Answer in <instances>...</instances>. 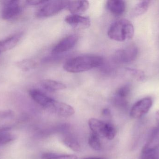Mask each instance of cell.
Instances as JSON below:
<instances>
[{
    "label": "cell",
    "mask_w": 159,
    "mask_h": 159,
    "mask_svg": "<svg viewBox=\"0 0 159 159\" xmlns=\"http://www.w3.org/2000/svg\"><path fill=\"white\" fill-rule=\"evenodd\" d=\"M104 61L103 57L97 55L77 56L68 60L64 63L63 68L70 73L82 72L101 66Z\"/></svg>",
    "instance_id": "obj_1"
},
{
    "label": "cell",
    "mask_w": 159,
    "mask_h": 159,
    "mask_svg": "<svg viewBox=\"0 0 159 159\" xmlns=\"http://www.w3.org/2000/svg\"><path fill=\"white\" fill-rule=\"evenodd\" d=\"M134 34L132 23L125 19L118 20L113 22L109 28L107 35L112 40L123 42L131 39Z\"/></svg>",
    "instance_id": "obj_2"
},
{
    "label": "cell",
    "mask_w": 159,
    "mask_h": 159,
    "mask_svg": "<svg viewBox=\"0 0 159 159\" xmlns=\"http://www.w3.org/2000/svg\"><path fill=\"white\" fill-rule=\"evenodd\" d=\"M68 3V1H48L37 11L36 16L38 18H45L56 15L67 7Z\"/></svg>",
    "instance_id": "obj_3"
},
{
    "label": "cell",
    "mask_w": 159,
    "mask_h": 159,
    "mask_svg": "<svg viewBox=\"0 0 159 159\" xmlns=\"http://www.w3.org/2000/svg\"><path fill=\"white\" fill-rule=\"evenodd\" d=\"M138 54V49L136 46H129L117 50L113 56V60L117 63H129L136 58Z\"/></svg>",
    "instance_id": "obj_4"
},
{
    "label": "cell",
    "mask_w": 159,
    "mask_h": 159,
    "mask_svg": "<svg viewBox=\"0 0 159 159\" xmlns=\"http://www.w3.org/2000/svg\"><path fill=\"white\" fill-rule=\"evenodd\" d=\"M22 11V7L19 1L9 0L3 1V7L2 11L3 19L10 20L18 16Z\"/></svg>",
    "instance_id": "obj_5"
},
{
    "label": "cell",
    "mask_w": 159,
    "mask_h": 159,
    "mask_svg": "<svg viewBox=\"0 0 159 159\" xmlns=\"http://www.w3.org/2000/svg\"><path fill=\"white\" fill-rule=\"evenodd\" d=\"M153 104L152 99L149 97L141 99L135 103L131 109L130 115L133 118L142 117L148 113Z\"/></svg>",
    "instance_id": "obj_6"
},
{
    "label": "cell",
    "mask_w": 159,
    "mask_h": 159,
    "mask_svg": "<svg viewBox=\"0 0 159 159\" xmlns=\"http://www.w3.org/2000/svg\"><path fill=\"white\" fill-rule=\"evenodd\" d=\"M46 109L62 117H69L73 115L75 113V110L72 106L54 100Z\"/></svg>",
    "instance_id": "obj_7"
},
{
    "label": "cell",
    "mask_w": 159,
    "mask_h": 159,
    "mask_svg": "<svg viewBox=\"0 0 159 159\" xmlns=\"http://www.w3.org/2000/svg\"><path fill=\"white\" fill-rule=\"evenodd\" d=\"M78 36L75 35H70L61 40L53 48L52 53L59 54L70 50L73 48L78 42Z\"/></svg>",
    "instance_id": "obj_8"
},
{
    "label": "cell",
    "mask_w": 159,
    "mask_h": 159,
    "mask_svg": "<svg viewBox=\"0 0 159 159\" xmlns=\"http://www.w3.org/2000/svg\"><path fill=\"white\" fill-rule=\"evenodd\" d=\"M66 23L76 30H85L90 26L91 21L88 17L79 15H71L65 17Z\"/></svg>",
    "instance_id": "obj_9"
},
{
    "label": "cell",
    "mask_w": 159,
    "mask_h": 159,
    "mask_svg": "<svg viewBox=\"0 0 159 159\" xmlns=\"http://www.w3.org/2000/svg\"><path fill=\"white\" fill-rule=\"evenodd\" d=\"M131 91L130 85L126 84L120 87L116 91L113 102L116 106L125 108L128 105V98Z\"/></svg>",
    "instance_id": "obj_10"
},
{
    "label": "cell",
    "mask_w": 159,
    "mask_h": 159,
    "mask_svg": "<svg viewBox=\"0 0 159 159\" xmlns=\"http://www.w3.org/2000/svg\"><path fill=\"white\" fill-rule=\"evenodd\" d=\"M22 32L14 34L0 41V54L15 47L23 36Z\"/></svg>",
    "instance_id": "obj_11"
},
{
    "label": "cell",
    "mask_w": 159,
    "mask_h": 159,
    "mask_svg": "<svg viewBox=\"0 0 159 159\" xmlns=\"http://www.w3.org/2000/svg\"><path fill=\"white\" fill-rule=\"evenodd\" d=\"M29 93L34 101L45 108H47L54 100V99L48 97L43 91L37 89H31L29 91Z\"/></svg>",
    "instance_id": "obj_12"
},
{
    "label": "cell",
    "mask_w": 159,
    "mask_h": 159,
    "mask_svg": "<svg viewBox=\"0 0 159 159\" xmlns=\"http://www.w3.org/2000/svg\"><path fill=\"white\" fill-rule=\"evenodd\" d=\"M107 123V122H103L95 118L90 119L88 122L89 127L92 133L96 134L100 137L104 138L106 132Z\"/></svg>",
    "instance_id": "obj_13"
},
{
    "label": "cell",
    "mask_w": 159,
    "mask_h": 159,
    "mask_svg": "<svg viewBox=\"0 0 159 159\" xmlns=\"http://www.w3.org/2000/svg\"><path fill=\"white\" fill-rule=\"evenodd\" d=\"M89 6L87 1H68L67 8L73 15H79L87 11Z\"/></svg>",
    "instance_id": "obj_14"
},
{
    "label": "cell",
    "mask_w": 159,
    "mask_h": 159,
    "mask_svg": "<svg viewBox=\"0 0 159 159\" xmlns=\"http://www.w3.org/2000/svg\"><path fill=\"white\" fill-rule=\"evenodd\" d=\"M106 6L112 14L120 16L125 12L126 4L122 0H109L107 2Z\"/></svg>",
    "instance_id": "obj_15"
},
{
    "label": "cell",
    "mask_w": 159,
    "mask_h": 159,
    "mask_svg": "<svg viewBox=\"0 0 159 159\" xmlns=\"http://www.w3.org/2000/svg\"><path fill=\"white\" fill-rule=\"evenodd\" d=\"M42 87L49 91H56L66 88V86L61 82L50 79H44L41 82Z\"/></svg>",
    "instance_id": "obj_16"
},
{
    "label": "cell",
    "mask_w": 159,
    "mask_h": 159,
    "mask_svg": "<svg viewBox=\"0 0 159 159\" xmlns=\"http://www.w3.org/2000/svg\"><path fill=\"white\" fill-rule=\"evenodd\" d=\"M159 147V126L153 130L143 149H155Z\"/></svg>",
    "instance_id": "obj_17"
},
{
    "label": "cell",
    "mask_w": 159,
    "mask_h": 159,
    "mask_svg": "<svg viewBox=\"0 0 159 159\" xmlns=\"http://www.w3.org/2000/svg\"><path fill=\"white\" fill-rule=\"evenodd\" d=\"M150 1H141L136 4L132 11V15L133 16L137 17L144 14L149 7Z\"/></svg>",
    "instance_id": "obj_18"
},
{
    "label": "cell",
    "mask_w": 159,
    "mask_h": 159,
    "mask_svg": "<svg viewBox=\"0 0 159 159\" xmlns=\"http://www.w3.org/2000/svg\"><path fill=\"white\" fill-rule=\"evenodd\" d=\"M64 144L75 152H78L80 151V146L78 140L70 135H66L63 138Z\"/></svg>",
    "instance_id": "obj_19"
},
{
    "label": "cell",
    "mask_w": 159,
    "mask_h": 159,
    "mask_svg": "<svg viewBox=\"0 0 159 159\" xmlns=\"http://www.w3.org/2000/svg\"><path fill=\"white\" fill-rule=\"evenodd\" d=\"M140 159H159V147L155 149H143Z\"/></svg>",
    "instance_id": "obj_20"
},
{
    "label": "cell",
    "mask_w": 159,
    "mask_h": 159,
    "mask_svg": "<svg viewBox=\"0 0 159 159\" xmlns=\"http://www.w3.org/2000/svg\"><path fill=\"white\" fill-rule=\"evenodd\" d=\"M90 147L95 151H99L102 148V143L100 137L93 133L90 135L89 139Z\"/></svg>",
    "instance_id": "obj_21"
},
{
    "label": "cell",
    "mask_w": 159,
    "mask_h": 159,
    "mask_svg": "<svg viewBox=\"0 0 159 159\" xmlns=\"http://www.w3.org/2000/svg\"><path fill=\"white\" fill-rule=\"evenodd\" d=\"M42 159H77L78 157L73 155H58L55 153H45L42 155Z\"/></svg>",
    "instance_id": "obj_22"
},
{
    "label": "cell",
    "mask_w": 159,
    "mask_h": 159,
    "mask_svg": "<svg viewBox=\"0 0 159 159\" xmlns=\"http://www.w3.org/2000/svg\"><path fill=\"white\" fill-rule=\"evenodd\" d=\"M16 136L8 132H0V146L4 145L13 142Z\"/></svg>",
    "instance_id": "obj_23"
},
{
    "label": "cell",
    "mask_w": 159,
    "mask_h": 159,
    "mask_svg": "<svg viewBox=\"0 0 159 159\" xmlns=\"http://www.w3.org/2000/svg\"><path fill=\"white\" fill-rule=\"evenodd\" d=\"M35 64L34 62L30 60H24L19 62L18 66L22 70L27 71L34 67Z\"/></svg>",
    "instance_id": "obj_24"
},
{
    "label": "cell",
    "mask_w": 159,
    "mask_h": 159,
    "mask_svg": "<svg viewBox=\"0 0 159 159\" xmlns=\"http://www.w3.org/2000/svg\"><path fill=\"white\" fill-rule=\"evenodd\" d=\"M128 71L136 79L139 81H142L145 78L144 73L143 71L136 69H129Z\"/></svg>",
    "instance_id": "obj_25"
},
{
    "label": "cell",
    "mask_w": 159,
    "mask_h": 159,
    "mask_svg": "<svg viewBox=\"0 0 159 159\" xmlns=\"http://www.w3.org/2000/svg\"><path fill=\"white\" fill-rule=\"evenodd\" d=\"M14 113L11 110H4L0 111V119H6L12 117L14 116Z\"/></svg>",
    "instance_id": "obj_26"
},
{
    "label": "cell",
    "mask_w": 159,
    "mask_h": 159,
    "mask_svg": "<svg viewBox=\"0 0 159 159\" xmlns=\"http://www.w3.org/2000/svg\"><path fill=\"white\" fill-rule=\"evenodd\" d=\"M48 1H42V0H30L26 1V3L30 6H36L41 4H45Z\"/></svg>",
    "instance_id": "obj_27"
},
{
    "label": "cell",
    "mask_w": 159,
    "mask_h": 159,
    "mask_svg": "<svg viewBox=\"0 0 159 159\" xmlns=\"http://www.w3.org/2000/svg\"><path fill=\"white\" fill-rule=\"evenodd\" d=\"M102 115L105 117L109 118L111 116V112L108 108H105L102 111Z\"/></svg>",
    "instance_id": "obj_28"
},
{
    "label": "cell",
    "mask_w": 159,
    "mask_h": 159,
    "mask_svg": "<svg viewBox=\"0 0 159 159\" xmlns=\"http://www.w3.org/2000/svg\"><path fill=\"white\" fill-rule=\"evenodd\" d=\"M156 120H157L158 126H159V110L156 113Z\"/></svg>",
    "instance_id": "obj_29"
},
{
    "label": "cell",
    "mask_w": 159,
    "mask_h": 159,
    "mask_svg": "<svg viewBox=\"0 0 159 159\" xmlns=\"http://www.w3.org/2000/svg\"><path fill=\"white\" fill-rule=\"evenodd\" d=\"M82 159H103L102 158H101L99 157H89V158H84Z\"/></svg>",
    "instance_id": "obj_30"
}]
</instances>
